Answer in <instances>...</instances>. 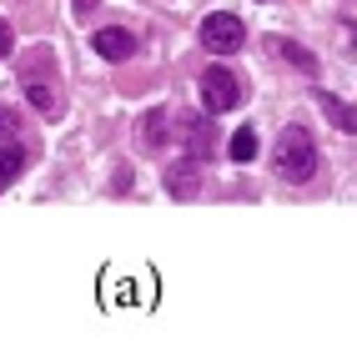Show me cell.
Returning <instances> with one entry per match:
<instances>
[{
  "mask_svg": "<svg viewBox=\"0 0 357 357\" xmlns=\"http://www.w3.org/2000/svg\"><path fill=\"white\" fill-rule=\"evenodd\" d=\"M272 166H277V176H282V181H292V186L312 181V172H317V146H312V136H307L302 126H287V131L277 136Z\"/></svg>",
  "mask_w": 357,
  "mask_h": 357,
  "instance_id": "1",
  "label": "cell"
},
{
  "mask_svg": "<svg viewBox=\"0 0 357 357\" xmlns=\"http://www.w3.org/2000/svg\"><path fill=\"white\" fill-rule=\"evenodd\" d=\"M202 45L211 56H231V51H242V45H247V26L231 10H217V15L202 20Z\"/></svg>",
  "mask_w": 357,
  "mask_h": 357,
  "instance_id": "2",
  "label": "cell"
},
{
  "mask_svg": "<svg viewBox=\"0 0 357 357\" xmlns=\"http://www.w3.org/2000/svg\"><path fill=\"white\" fill-rule=\"evenodd\" d=\"M202 101H206L211 116H217V111H231V106H242V81H236L227 66H211L206 76H202Z\"/></svg>",
  "mask_w": 357,
  "mask_h": 357,
  "instance_id": "3",
  "label": "cell"
},
{
  "mask_svg": "<svg viewBox=\"0 0 357 357\" xmlns=\"http://www.w3.org/2000/svg\"><path fill=\"white\" fill-rule=\"evenodd\" d=\"M91 45H96V56H101V61H131V56H136V36L121 31V26L96 31V36H91Z\"/></svg>",
  "mask_w": 357,
  "mask_h": 357,
  "instance_id": "4",
  "label": "cell"
},
{
  "mask_svg": "<svg viewBox=\"0 0 357 357\" xmlns=\"http://www.w3.org/2000/svg\"><path fill=\"white\" fill-rule=\"evenodd\" d=\"M181 141H186V156H192V161H206L211 156V121H206V116H186V121H181Z\"/></svg>",
  "mask_w": 357,
  "mask_h": 357,
  "instance_id": "5",
  "label": "cell"
},
{
  "mask_svg": "<svg viewBox=\"0 0 357 357\" xmlns=\"http://www.w3.org/2000/svg\"><path fill=\"white\" fill-rule=\"evenodd\" d=\"M166 192L181 197V202H192V197L202 192V176H197V161H192V156H186L181 166H166Z\"/></svg>",
  "mask_w": 357,
  "mask_h": 357,
  "instance_id": "6",
  "label": "cell"
},
{
  "mask_svg": "<svg viewBox=\"0 0 357 357\" xmlns=\"http://www.w3.org/2000/svg\"><path fill=\"white\" fill-rule=\"evenodd\" d=\"M317 106L327 111V121L337 126V131H347V136H357V106H347V101H337L332 91H317Z\"/></svg>",
  "mask_w": 357,
  "mask_h": 357,
  "instance_id": "7",
  "label": "cell"
},
{
  "mask_svg": "<svg viewBox=\"0 0 357 357\" xmlns=\"http://www.w3.org/2000/svg\"><path fill=\"white\" fill-rule=\"evenodd\" d=\"M26 96H31V106H36V111H45V116H56V111H61V101H56V86L45 81V76H36V70L26 76Z\"/></svg>",
  "mask_w": 357,
  "mask_h": 357,
  "instance_id": "8",
  "label": "cell"
},
{
  "mask_svg": "<svg viewBox=\"0 0 357 357\" xmlns=\"http://www.w3.org/2000/svg\"><path fill=\"white\" fill-rule=\"evenodd\" d=\"M20 172H26V151L20 146H0V192H6Z\"/></svg>",
  "mask_w": 357,
  "mask_h": 357,
  "instance_id": "9",
  "label": "cell"
},
{
  "mask_svg": "<svg viewBox=\"0 0 357 357\" xmlns=\"http://www.w3.org/2000/svg\"><path fill=\"white\" fill-rule=\"evenodd\" d=\"M227 151H231V161H252V156H257V131L242 126V131L231 136V146H227Z\"/></svg>",
  "mask_w": 357,
  "mask_h": 357,
  "instance_id": "10",
  "label": "cell"
},
{
  "mask_svg": "<svg viewBox=\"0 0 357 357\" xmlns=\"http://www.w3.org/2000/svg\"><path fill=\"white\" fill-rule=\"evenodd\" d=\"M141 141H146V146H166V111H151V116H146Z\"/></svg>",
  "mask_w": 357,
  "mask_h": 357,
  "instance_id": "11",
  "label": "cell"
},
{
  "mask_svg": "<svg viewBox=\"0 0 357 357\" xmlns=\"http://www.w3.org/2000/svg\"><path fill=\"white\" fill-rule=\"evenodd\" d=\"M277 51H282V56H287L292 66H302V70H307V76H312V70H317V61H312V56H307V51H302V45H292V40H277Z\"/></svg>",
  "mask_w": 357,
  "mask_h": 357,
  "instance_id": "12",
  "label": "cell"
},
{
  "mask_svg": "<svg viewBox=\"0 0 357 357\" xmlns=\"http://www.w3.org/2000/svg\"><path fill=\"white\" fill-rule=\"evenodd\" d=\"M15 126H20V116L10 106H0V136H15Z\"/></svg>",
  "mask_w": 357,
  "mask_h": 357,
  "instance_id": "13",
  "label": "cell"
},
{
  "mask_svg": "<svg viewBox=\"0 0 357 357\" xmlns=\"http://www.w3.org/2000/svg\"><path fill=\"white\" fill-rule=\"evenodd\" d=\"M10 45H15V36H10V26H6V20H0V61L10 56Z\"/></svg>",
  "mask_w": 357,
  "mask_h": 357,
  "instance_id": "14",
  "label": "cell"
},
{
  "mask_svg": "<svg viewBox=\"0 0 357 357\" xmlns=\"http://www.w3.org/2000/svg\"><path fill=\"white\" fill-rule=\"evenodd\" d=\"M91 6H96V0H76V10H81V15H86V10H91Z\"/></svg>",
  "mask_w": 357,
  "mask_h": 357,
  "instance_id": "15",
  "label": "cell"
}]
</instances>
